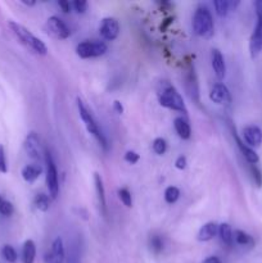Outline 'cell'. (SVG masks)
<instances>
[{"label":"cell","mask_w":262,"mask_h":263,"mask_svg":"<svg viewBox=\"0 0 262 263\" xmlns=\"http://www.w3.org/2000/svg\"><path fill=\"white\" fill-rule=\"evenodd\" d=\"M157 94H158V100L160 104L165 108L172 109V111L183 112L187 115L188 109L185 107V103L183 100V96L180 93L172 86L168 81H161L157 89Z\"/></svg>","instance_id":"obj_1"},{"label":"cell","mask_w":262,"mask_h":263,"mask_svg":"<svg viewBox=\"0 0 262 263\" xmlns=\"http://www.w3.org/2000/svg\"><path fill=\"white\" fill-rule=\"evenodd\" d=\"M9 28L12 30L16 37L22 43L26 48H28L31 51H34L39 55H45L48 53V48L45 45L43 40H40L39 37L35 36L28 28H26L22 24L14 22V21H9Z\"/></svg>","instance_id":"obj_2"},{"label":"cell","mask_w":262,"mask_h":263,"mask_svg":"<svg viewBox=\"0 0 262 263\" xmlns=\"http://www.w3.org/2000/svg\"><path fill=\"white\" fill-rule=\"evenodd\" d=\"M77 109L82 122L85 123V127L89 131V134L96 139V142L99 143V145L102 146L104 150H108V142H107L106 136H104V134L102 132V130L99 128L95 118H94V116L92 115V112L89 111V108L85 105V103H84L80 98H77Z\"/></svg>","instance_id":"obj_3"},{"label":"cell","mask_w":262,"mask_h":263,"mask_svg":"<svg viewBox=\"0 0 262 263\" xmlns=\"http://www.w3.org/2000/svg\"><path fill=\"white\" fill-rule=\"evenodd\" d=\"M214 18L210 9L204 5L198 7L193 16V31L195 35L204 39H210L214 35Z\"/></svg>","instance_id":"obj_4"},{"label":"cell","mask_w":262,"mask_h":263,"mask_svg":"<svg viewBox=\"0 0 262 263\" xmlns=\"http://www.w3.org/2000/svg\"><path fill=\"white\" fill-rule=\"evenodd\" d=\"M107 50H108V47H107L106 43L96 40L82 41L76 48V53L82 59L100 57V55L106 54Z\"/></svg>","instance_id":"obj_5"},{"label":"cell","mask_w":262,"mask_h":263,"mask_svg":"<svg viewBox=\"0 0 262 263\" xmlns=\"http://www.w3.org/2000/svg\"><path fill=\"white\" fill-rule=\"evenodd\" d=\"M45 163H47V186H48L49 194L53 199H55L59 195V180H58V169L55 166L53 157L48 150L44 153Z\"/></svg>","instance_id":"obj_6"},{"label":"cell","mask_w":262,"mask_h":263,"mask_svg":"<svg viewBox=\"0 0 262 263\" xmlns=\"http://www.w3.org/2000/svg\"><path fill=\"white\" fill-rule=\"evenodd\" d=\"M24 150L27 153V155L31 159H34L36 162H39L41 158H43V148H41V142L39 135L35 131L28 132L26 139H24Z\"/></svg>","instance_id":"obj_7"},{"label":"cell","mask_w":262,"mask_h":263,"mask_svg":"<svg viewBox=\"0 0 262 263\" xmlns=\"http://www.w3.org/2000/svg\"><path fill=\"white\" fill-rule=\"evenodd\" d=\"M47 30H48V32L51 36H54L55 39H59V40H65L71 35V31H70L67 24L61 18L55 17V16H51V17L48 18Z\"/></svg>","instance_id":"obj_8"},{"label":"cell","mask_w":262,"mask_h":263,"mask_svg":"<svg viewBox=\"0 0 262 263\" xmlns=\"http://www.w3.org/2000/svg\"><path fill=\"white\" fill-rule=\"evenodd\" d=\"M100 35L104 40L107 41H113L116 40L119 35V24L116 18L113 17H107L102 21L100 24Z\"/></svg>","instance_id":"obj_9"},{"label":"cell","mask_w":262,"mask_h":263,"mask_svg":"<svg viewBox=\"0 0 262 263\" xmlns=\"http://www.w3.org/2000/svg\"><path fill=\"white\" fill-rule=\"evenodd\" d=\"M262 51V16H257L255 30L249 40V53L251 57L256 58Z\"/></svg>","instance_id":"obj_10"},{"label":"cell","mask_w":262,"mask_h":263,"mask_svg":"<svg viewBox=\"0 0 262 263\" xmlns=\"http://www.w3.org/2000/svg\"><path fill=\"white\" fill-rule=\"evenodd\" d=\"M243 142L249 148H259L262 144V130L256 125H248L243 128Z\"/></svg>","instance_id":"obj_11"},{"label":"cell","mask_w":262,"mask_h":263,"mask_svg":"<svg viewBox=\"0 0 262 263\" xmlns=\"http://www.w3.org/2000/svg\"><path fill=\"white\" fill-rule=\"evenodd\" d=\"M232 131H233V136H234V139H235V143H237V145H238L239 150H240V153H242L243 157L245 158V161H247L249 165H257L260 158H259V154L256 153L255 149L249 148V146L243 142L242 139L239 138L237 131H235V128H232Z\"/></svg>","instance_id":"obj_12"},{"label":"cell","mask_w":262,"mask_h":263,"mask_svg":"<svg viewBox=\"0 0 262 263\" xmlns=\"http://www.w3.org/2000/svg\"><path fill=\"white\" fill-rule=\"evenodd\" d=\"M210 99L216 104H225V103H230L232 96H230V91L226 88V85L218 82L212 88L210 93Z\"/></svg>","instance_id":"obj_13"},{"label":"cell","mask_w":262,"mask_h":263,"mask_svg":"<svg viewBox=\"0 0 262 263\" xmlns=\"http://www.w3.org/2000/svg\"><path fill=\"white\" fill-rule=\"evenodd\" d=\"M94 184H95L96 198H98L100 213L103 215V217H107V215H108V211H107L106 190H104V185H103L102 176L99 175V173H94Z\"/></svg>","instance_id":"obj_14"},{"label":"cell","mask_w":262,"mask_h":263,"mask_svg":"<svg viewBox=\"0 0 262 263\" xmlns=\"http://www.w3.org/2000/svg\"><path fill=\"white\" fill-rule=\"evenodd\" d=\"M65 245L62 238H57L51 244L50 253L48 254V263H63L65 262Z\"/></svg>","instance_id":"obj_15"},{"label":"cell","mask_w":262,"mask_h":263,"mask_svg":"<svg viewBox=\"0 0 262 263\" xmlns=\"http://www.w3.org/2000/svg\"><path fill=\"white\" fill-rule=\"evenodd\" d=\"M212 68H214V74L218 80H224L226 74V64H225L224 55L218 49L212 50Z\"/></svg>","instance_id":"obj_16"},{"label":"cell","mask_w":262,"mask_h":263,"mask_svg":"<svg viewBox=\"0 0 262 263\" xmlns=\"http://www.w3.org/2000/svg\"><path fill=\"white\" fill-rule=\"evenodd\" d=\"M218 234V225L216 222L204 223L201 230L198 231L197 239L199 241H210Z\"/></svg>","instance_id":"obj_17"},{"label":"cell","mask_w":262,"mask_h":263,"mask_svg":"<svg viewBox=\"0 0 262 263\" xmlns=\"http://www.w3.org/2000/svg\"><path fill=\"white\" fill-rule=\"evenodd\" d=\"M43 168L39 165H27L22 168V177L26 182L32 184L40 177Z\"/></svg>","instance_id":"obj_18"},{"label":"cell","mask_w":262,"mask_h":263,"mask_svg":"<svg viewBox=\"0 0 262 263\" xmlns=\"http://www.w3.org/2000/svg\"><path fill=\"white\" fill-rule=\"evenodd\" d=\"M239 5V1H228V0H214V7L216 13L220 17H225L229 12L235 10V8Z\"/></svg>","instance_id":"obj_19"},{"label":"cell","mask_w":262,"mask_h":263,"mask_svg":"<svg viewBox=\"0 0 262 263\" xmlns=\"http://www.w3.org/2000/svg\"><path fill=\"white\" fill-rule=\"evenodd\" d=\"M174 127H175V131H176V134L180 136L181 139L188 140V139L191 136V126H189L188 121L187 120H184V118H181V117L175 118Z\"/></svg>","instance_id":"obj_20"},{"label":"cell","mask_w":262,"mask_h":263,"mask_svg":"<svg viewBox=\"0 0 262 263\" xmlns=\"http://www.w3.org/2000/svg\"><path fill=\"white\" fill-rule=\"evenodd\" d=\"M218 235H220V239L224 244H226L228 246H232L234 243V231H233L232 226L229 223L224 222L221 225H218Z\"/></svg>","instance_id":"obj_21"},{"label":"cell","mask_w":262,"mask_h":263,"mask_svg":"<svg viewBox=\"0 0 262 263\" xmlns=\"http://www.w3.org/2000/svg\"><path fill=\"white\" fill-rule=\"evenodd\" d=\"M36 257V245L32 240H26L22 249V261L24 263H34Z\"/></svg>","instance_id":"obj_22"},{"label":"cell","mask_w":262,"mask_h":263,"mask_svg":"<svg viewBox=\"0 0 262 263\" xmlns=\"http://www.w3.org/2000/svg\"><path fill=\"white\" fill-rule=\"evenodd\" d=\"M234 241L242 246L252 248L255 246V239L249 234L244 233L243 230H235L234 231Z\"/></svg>","instance_id":"obj_23"},{"label":"cell","mask_w":262,"mask_h":263,"mask_svg":"<svg viewBox=\"0 0 262 263\" xmlns=\"http://www.w3.org/2000/svg\"><path fill=\"white\" fill-rule=\"evenodd\" d=\"M34 204L39 211H41V212H47V211H49V208H50V199H49V196L47 195V194L40 192V194H38V195L35 196Z\"/></svg>","instance_id":"obj_24"},{"label":"cell","mask_w":262,"mask_h":263,"mask_svg":"<svg viewBox=\"0 0 262 263\" xmlns=\"http://www.w3.org/2000/svg\"><path fill=\"white\" fill-rule=\"evenodd\" d=\"M1 256L8 263H16L17 262V252L12 245H4L1 249Z\"/></svg>","instance_id":"obj_25"},{"label":"cell","mask_w":262,"mask_h":263,"mask_svg":"<svg viewBox=\"0 0 262 263\" xmlns=\"http://www.w3.org/2000/svg\"><path fill=\"white\" fill-rule=\"evenodd\" d=\"M180 196V190L177 189L176 186H168L166 190H165V200H166L168 204H174Z\"/></svg>","instance_id":"obj_26"},{"label":"cell","mask_w":262,"mask_h":263,"mask_svg":"<svg viewBox=\"0 0 262 263\" xmlns=\"http://www.w3.org/2000/svg\"><path fill=\"white\" fill-rule=\"evenodd\" d=\"M153 150L156 154L158 155H162L166 153L167 150V143L165 139L162 138H157L154 139V142H153Z\"/></svg>","instance_id":"obj_27"},{"label":"cell","mask_w":262,"mask_h":263,"mask_svg":"<svg viewBox=\"0 0 262 263\" xmlns=\"http://www.w3.org/2000/svg\"><path fill=\"white\" fill-rule=\"evenodd\" d=\"M119 200L123 203V206H126L127 208L133 207V198H131V192L127 189L122 188L119 190Z\"/></svg>","instance_id":"obj_28"},{"label":"cell","mask_w":262,"mask_h":263,"mask_svg":"<svg viewBox=\"0 0 262 263\" xmlns=\"http://www.w3.org/2000/svg\"><path fill=\"white\" fill-rule=\"evenodd\" d=\"M149 243L150 248H152L156 253H160V252H162V249H164V241H162V239H161L160 236L153 235L150 238Z\"/></svg>","instance_id":"obj_29"},{"label":"cell","mask_w":262,"mask_h":263,"mask_svg":"<svg viewBox=\"0 0 262 263\" xmlns=\"http://www.w3.org/2000/svg\"><path fill=\"white\" fill-rule=\"evenodd\" d=\"M251 175H252L253 181H255L256 185L259 186V188H261L262 186V172H261V169H260L256 165H251Z\"/></svg>","instance_id":"obj_30"},{"label":"cell","mask_w":262,"mask_h":263,"mask_svg":"<svg viewBox=\"0 0 262 263\" xmlns=\"http://www.w3.org/2000/svg\"><path fill=\"white\" fill-rule=\"evenodd\" d=\"M13 211V204L10 202H8V200H1V202H0V213H1L3 216H12Z\"/></svg>","instance_id":"obj_31"},{"label":"cell","mask_w":262,"mask_h":263,"mask_svg":"<svg viewBox=\"0 0 262 263\" xmlns=\"http://www.w3.org/2000/svg\"><path fill=\"white\" fill-rule=\"evenodd\" d=\"M72 7L73 9L77 12V13H85L86 10H88V1H84V0H76L72 3Z\"/></svg>","instance_id":"obj_32"},{"label":"cell","mask_w":262,"mask_h":263,"mask_svg":"<svg viewBox=\"0 0 262 263\" xmlns=\"http://www.w3.org/2000/svg\"><path fill=\"white\" fill-rule=\"evenodd\" d=\"M0 172L7 173L8 172V165L7 158H5V152H4V146L0 145Z\"/></svg>","instance_id":"obj_33"},{"label":"cell","mask_w":262,"mask_h":263,"mask_svg":"<svg viewBox=\"0 0 262 263\" xmlns=\"http://www.w3.org/2000/svg\"><path fill=\"white\" fill-rule=\"evenodd\" d=\"M139 159L140 155L136 152H134V150H129V152H126V154H125V161H126L127 163H130V165H135L136 162H139Z\"/></svg>","instance_id":"obj_34"},{"label":"cell","mask_w":262,"mask_h":263,"mask_svg":"<svg viewBox=\"0 0 262 263\" xmlns=\"http://www.w3.org/2000/svg\"><path fill=\"white\" fill-rule=\"evenodd\" d=\"M187 157H184V155H180V157L176 159V162H175V166H176L177 169H184L185 167H187Z\"/></svg>","instance_id":"obj_35"},{"label":"cell","mask_w":262,"mask_h":263,"mask_svg":"<svg viewBox=\"0 0 262 263\" xmlns=\"http://www.w3.org/2000/svg\"><path fill=\"white\" fill-rule=\"evenodd\" d=\"M58 5L59 8H61L65 13H68V12H71V8H72V4L70 3V1H67V0H59L58 1Z\"/></svg>","instance_id":"obj_36"},{"label":"cell","mask_w":262,"mask_h":263,"mask_svg":"<svg viewBox=\"0 0 262 263\" xmlns=\"http://www.w3.org/2000/svg\"><path fill=\"white\" fill-rule=\"evenodd\" d=\"M113 109H115V112H116L117 115H122V113H123L122 103H121L119 100L113 101Z\"/></svg>","instance_id":"obj_37"},{"label":"cell","mask_w":262,"mask_h":263,"mask_svg":"<svg viewBox=\"0 0 262 263\" xmlns=\"http://www.w3.org/2000/svg\"><path fill=\"white\" fill-rule=\"evenodd\" d=\"M256 8V14L257 16H262V0H257L255 3Z\"/></svg>","instance_id":"obj_38"},{"label":"cell","mask_w":262,"mask_h":263,"mask_svg":"<svg viewBox=\"0 0 262 263\" xmlns=\"http://www.w3.org/2000/svg\"><path fill=\"white\" fill-rule=\"evenodd\" d=\"M203 263H221V261H220V258L218 257H208V258H206V260L203 261Z\"/></svg>","instance_id":"obj_39"},{"label":"cell","mask_w":262,"mask_h":263,"mask_svg":"<svg viewBox=\"0 0 262 263\" xmlns=\"http://www.w3.org/2000/svg\"><path fill=\"white\" fill-rule=\"evenodd\" d=\"M22 3H24V5H27V7H32V5L36 4V1H26V0H22Z\"/></svg>","instance_id":"obj_40"},{"label":"cell","mask_w":262,"mask_h":263,"mask_svg":"<svg viewBox=\"0 0 262 263\" xmlns=\"http://www.w3.org/2000/svg\"><path fill=\"white\" fill-rule=\"evenodd\" d=\"M0 202H1V198H0Z\"/></svg>","instance_id":"obj_41"}]
</instances>
